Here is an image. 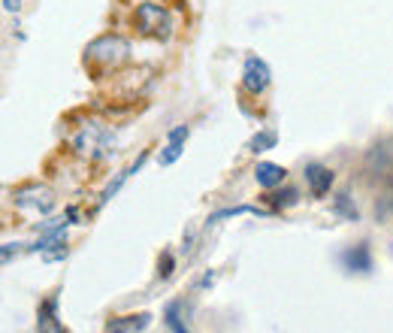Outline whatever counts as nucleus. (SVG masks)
<instances>
[{"mask_svg": "<svg viewBox=\"0 0 393 333\" xmlns=\"http://www.w3.org/2000/svg\"><path fill=\"white\" fill-rule=\"evenodd\" d=\"M179 309H182L179 303H166V309H164V321H166V327H170L173 333H191V330L185 327V321H182Z\"/></svg>", "mask_w": 393, "mask_h": 333, "instance_id": "obj_14", "label": "nucleus"}, {"mask_svg": "<svg viewBox=\"0 0 393 333\" xmlns=\"http://www.w3.org/2000/svg\"><path fill=\"white\" fill-rule=\"evenodd\" d=\"M342 264L348 273H372V252L366 243H357L342 252Z\"/></svg>", "mask_w": 393, "mask_h": 333, "instance_id": "obj_6", "label": "nucleus"}, {"mask_svg": "<svg viewBox=\"0 0 393 333\" xmlns=\"http://www.w3.org/2000/svg\"><path fill=\"white\" fill-rule=\"evenodd\" d=\"M12 252L19 255V243H6V246H3V264L12 261Z\"/></svg>", "mask_w": 393, "mask_h": 333, "instance_id": "obj_21", "label": "nucleus"}, {"mask_svg": "<svg viewBox=\"0 0 393 333\" xmlns=\"http://www.w3.org/2000/svg\"><path fill=\"white\" fill-rule=\"evenodd\" d=\"M146 157H148V152H142V155L137 157V164H133V166H130V170H124V173H119V176H115V179L110 182V185H106V188H103V194H100V206H106V203H110V200H112L115 194H119V188H121V185H124V182H128V179L133 176V173H137V170H139V166H142V164H146Z\"/></svg>", "mask_w": 393, "mask_h": 333, "instance_id": "obj_10", "label": "nucleus"}, {"mask_svg": "<svg viewBox=\"0 0 393 333\" xmlns=\"http://www.w3.org/2000/svg\"><path fill=\"white\" fill-rule=\"evenodd\" d=\"M270 82H272V70H270V64L263 61V58H245V67H242V88L248 91V94H254V97H261L266 88H270Z\"/></svg>", "mask_w": 393, "mask_h": 333, "instance_id": "obj_4", "label": "nucleus"}, {"mask_svg": "<svg viewBox=\"0 0 393 333\" xmlns=\"http://www.w3.org/2000/svg\"><path fill=\"white\" fill-rule=\"evenodd\" d=\"M3 10L6 12H19L21 10V0H3Z\"/></svg>", "mask_w": 393, "mask_h": 333, "instance_id": "obj_22", "label": "nucleus"}, {"mask_svg": "<svg viewBox=\"0 0 393 333\" xmlns=\"http://www.w3.org/2000/svg\"><path fill=\"white\" fill-rule=\"evenodd\" d=\"M182 152H185V143H175V139H166V148L161 152V166H170L182 157Z\"/></svg>", "mask_w": 393, "mask_h": 333, "instance_id": "obj_15", "label": "nucleus"}, {"mask_svg": "<svg viewBox=\"0 0 393 333\" xmlns=\"http://www.w3.org/2000/svg\"><path fill=\"white\" fill-rule=\"evenodd\" d=\"M275 143H279V133L275 130H257L252 137V143H248V152H270V148H275Z\"/></svg>", "mask_w": 393, "mask_h": 333, "instance_id": "obj_12", "label": "nucleus"}, {"mask_svg": "<svg viewBox=\"0 0 393 333\" xmlns=\"http://www.w3.org/2000/svg\"><path fill=\"white\" fill-rule=\"evenodd\" d=\"M297 197H299L297 191H294V188H288L284 194H275V197H272V203H275V206H294V203H297Z\"/></svg>", "mask_w": 393, "mask_h": 333, "instance_id": "obj_18", "label": "nucleus"}, {"mask_svg": "<svg viewBox=\"0 0 393 333\" xmlns=\"http://www.w3.org/2000/svg\"><path fill=\"white\" fill-rule=\"evenodd\" d=\"M55 309H58V300L52 297V300H46L43 303V309H40V330H49V327H55V333H67L61 324H58V318H55Z\"/></svg>", "mask_w": 393, "mask_h": 333, "instance_id": "obj_11", "label": "nucleus"}, {"mask_svg": "<svg viewBox=\"0 0 393 333\" xmlns=\"http://www.w3.org/2000/svg\"><path fill=\"white\" fill-rule=\"evenodd\" d=\"M284 176H288V170H284L281 164H270V161H263V164H257L254 166V179H257V185L266 188V191H272V188H279Z\"/></svg>", "mask_w": 393, "mask_h": 333, "instance_id": "obj_8", "label": "nucleus"}, {"mask_svg": "<svg viewBox=\"0 0 393 333\" xmlns=\"http://www.w3.org/2000/svg\"><path fill=\"white\" fill-rule=\"evenodd\" d=\"M188 133H191L188 124H179V128H173L170 133H166V139H175V143H185V139H188Z\"/></svg>", "mask_w": 393, "mask_h": 333, "instance_id": "obj_19", "label": "nucleus"}, {"mask_svg": "<svg viewBox=\"0 0 393 333\" xmlns=\"http://www.w3.org/2000/svg\"><path fill=\"white\" fill-rule=\"evenodd\" d=\"M152 324V315L142 312V315H124V318H112L110 321V333H137L146 330Z\"/></svg>", "mask_w": 393, "mask_h": 333, "instance_id": "obj_9", "label": "nucleus"}, {"mask_svg": "<svg viewBox=\"0 0 393 333\" xmlns=\"http://www.w3.org/2000/svg\"><path fill=\"white\" fill-rule=\"evenodd\" d=\"M12 203H15V210H21V212L49 215L55 210L58 197H55V191L46 188V185H24L12 194Z\"/></svg>", "mask_w": 393, "mask_h": 333, "instance_id": "obj_3", "label": "nucleus"}, {"mask_svg": "<svg viewBox=\"0 0 393 333\" xmlns=\"http://www.w3.org/2000/svg\"><path fill=\"white\" fill-rule=\"evenodd\" d=\"M128 55H130V46L124 37H119V33H103V37L91 40L88 49H85V61L100 64V67H106V70H110V67L112 70L121 67L128 61Z\"/></svg>", "mask_w": 393, "mask_h": 333, "instance_id": "obj_1", "label": "nucleus"}, {"mask_svg": "<svg viewBox=\"0 0 393 333\" xmlns=\"http://www.w3.org/2000/svg\"><path fill=\"white\" fill-rule=\"evenodd\" d=\"M106 133L100 124H88V128H82L76 133V139H73V148H76L79 155H100L106 148Z\"/></svg>", "mask_w": 393, "mask_h": 333, "instance_id": "obj_5", "label": "nucleus"}, {"mask_svg": "<svg viewBox=\"0 0 393 333\" xmlns=\"http://www.w3.org/2000/svg\"><path fill=\"white\" fill-rule=\"evenodd\" d=\"M124 3H130V0H124Z\"/></svg>", "mask_w": 393, "mask_h": 333, "instance_id": "obj_23", "label": "nucleus"}, {"mask_svg": "<svg viewBox=\"0 0 393 333\" xmlns=\"http://www.w3.org/2000/svg\"><path fill=\"white\" fill-rule=\"evenodd\" d=\"M157 266H161V276H164V279H166V276H173V266H175V261H173V255H170V252H166V255H164V261H161V264H157Z\"/></svg>", "mask_w": 393, "mask_h": 333, "instance_id": "obj_20", "label": "nucleus"}, {"mask_svg": "<svg viewBox=\"0 0 393 333\" xmlns=\"http://www.w3.org/2000/svg\"><path fill=\"white\" fill-rule=\"evenodd\" d=\"M306 182H308V191L312 197H324L333 185V170L324 164H308L306 166Z\"/></svg>", "mask_w": 393, "mask_h": 333, "instance_id": "obj_7", "label": "nucleus"}, {"mask_svg": "<svg viewBox=\"0 0 393 333\" xmlns=\"http://www.w3.org/2000/svg\"><path fill=\"white\" fill-rule=\"evenodd\" d=\"M333 210H336V215H342L345 221H360V212H357V206L351 203V194H336V200H333Z\"/></svg>", "mask_w": 393, "mask_h": 333, "instance_id": "obj_13", "label": "nucleus"}, {"mask_svg": "<svg viewBox=\"0 0 393 333\" xmlns=\"http://www.w3.org/2000/svg\"><path fill=\"white\" fill-rule=\"evenodd\" d=\"M245 212H257V215H266L263 210H257V206H236V210H224V212H215V215H209V224H218L221 219H230V215H245Z\"/></svg>", "mask_w": 393, "mask_h": 333, "instance_id": "obj_16", "label": "nucleus"}, {"mask_svg": "<svg viewBox=\"0 0 393 333\" xmlns=\"http://www.w3.org/2000/svg\"><path fill=\"white\" fill-rule=\"evenodd\" d=\"M133 22H137L139 33L155 40H170L173 37V15L164 3H155V0H142L133 12Z\"/></svg>", "mask_w": 393, "mask_h": 333, "instance_id": "obj_2", "label": "nucleus"}, {"mask_svg": "<svg viewBox=\"0 0 393 333\" xmlns=\"http://www.w3.org/2000/svg\"><path fill=\"white\" fill-rule=\"evenodd\" d=\"M67 252H70V248H67V237H64V239H58V243L49 246L46 252H43V257H46L49 264H52V261H64Z\"/></svg>", "mask_w": 393, "mask_h": 333, "instance_id": "obj_17", "label": "nucleus"}]
</instances>
